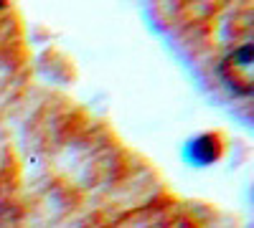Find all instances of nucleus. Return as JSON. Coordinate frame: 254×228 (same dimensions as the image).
I'll use <instances>...</instances> for the list:
<instances>
[{"label": "nucleus", "mask_w": 254, "mask_h": 228, "mask_svg": "<svg viewBox=\"0 0 254 228\" xmlns=\"http://www.w3.org/2000/svg\"><path fill=\"white\" fill-rule=\"evenodd\" d=\"M219 74L226 84L237 94H252V81H254V58H252V36L242 38L231 46L221 61H219Z\"/></svg>", "instance_id": "obj_2"}, {"label": "nucleus", "mask_w": 254, "mask_h": 228, "mask_svg": "<svg viewBox=\"0 0 254 228\" xmlns=\"http://www.w3.org/2000/svg\"><path fill=\"white\" fill-rule=\"evenodd\" d=\"M5 213V195H3V185H0V218Z\"/></svg>", "instance_id": "obj_3"}, {"label": "nucleus", "mask_w": 254, "mask_h": 228, "mask_svg": "<svg viewBox=\"0 0 254 228\" xmlns=\"http://www.w3.org/2000/svg\"><path fill=\"white\" fill-rule=\"evenodd\" d=\"M102 228H201V221L188 205L173 198H155L120 213Z\"/></svg>", "instance_id": "obj_1"}]
</instances>
